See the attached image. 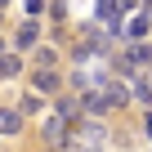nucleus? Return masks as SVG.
<instances>
[{
	"mask_svg": "<svg viewBox=\"0 0 152 152\" xmlns=\"http://www.w3.org/2000/svg\"><path fill=\"white\" fill-rule=\"evenodd\" d=\"M76 139L81 143H94V148H107V125H99V121H76Z\"/></svg>",
	"mask_w": 152,
	"mask_h": 152,
	"instance_id": "obj_2",
	"label": "nucleus"
},
{
	"mask_svg": "<svg viewBox=\"0 0 152 152\" xmlns=\"http://www.w3.org/2000/svg\"><path fill=\"white\" fill-rule=\"evenodd\" d=\"M23 112H40V94H27L23 99Z\"/></svg>",
	"mask_w": 152,
	"mask_h": 152,
	"instance_id": "obj_13",
	"label": "nucleus"
},
{
	"mask_svg": "<svg viewBox=\"0 0 152 152\" xmlns=\"http://www.w3.org/2000/svg\"><path fill=\"white\" fill-rule=\"evenodd\" d=\"M103 90H107V99H112V107H125V103H130V90H125L121 81H112V76L103 81Z\"/></svg>",
	"mask_w": 152,
	"mask_h": 152,
	"instance_id": "obj_7",
	"label": "nucleus"
},
{
	"mask_svg": "<svg viewBox=\"0 0 152 152\" xmlns=\"http://www.w3.org/2000/svg\"><path fill=\"white\" fill-rule=\"evenodd\" d=\"M14 76H23V58L18 54H5V58H0V81H14Z\"/></svg>",
	"mask_w": 152,
	"mask_h": 152,
	"instance_id": "obj_8",
	"label": "nucleus"
},
{
	"mask_svg": "<svg viewBox=\"0 0 152 152\" xmlns=\"http://www.w3.org/2000/svg\"><path fill=\"white\" fill-rule=\"evenodd\" d=\"M148 31H152V14H134V18L125 23V36H130V40H143Z\"/></svg>",
	"mask_w": 152,
	"mask_h": 152,
	"instance_id": "obj_5",
	"label": "nucleus"
},
{
	"mask_svg": "<svg viewBox=\"0 0 152 152\" xmlns=\"http://www.w3.org/2000/svg\"><path fill=\"white\" fill-rule=\"evenodd\" d=\"M58 112H63V116H67V121L76 125V121H81V112H85V107H81V99H58Z\"/></svg>",
	"mask_w": 152,
	"mask_h": 152,
	"instance_id": "obj_10",
	"label": "nucleus"
},
{
	"mask_svg": "<svg viewBox=\"0 0 152 152\" xmlns=\"http://www.w3.org/2000/svg\"><path fill=\"white\" fill-rule=\"evenodd\" d=\"M0 5H9V0H0Z\"/></svg>",
	"mask_w": 152,
	"mask_h": 152,
	"instance_id": "obj_16",
	"label": "nucleus"
},
{
	"mask_svg": "<svg viewBox=\"0 0 152 152\" xmlns=\"http://www.w3.org/2000/svg\"><path fill=\"white\" fill-rule=\"evenodd\" d=\"M148 134H152V116H148Z\"/></svg>",
	"mask_w": 152,
	"mask_h": 152,
	"instance_id": "obj_15",
	"label": "nucleus"
},
{
	"mask_svg": "<svg viewBox=\"0 0 152 152\" xmlns=\"http://www.w3.org/2000/svg\"><path fill=\"white\" fill-rule=\"evenodd\" d=\"M148 76H152V67H148Z\"/></svg>",
	"mask_w": 152,
	"mask_h": 152,
	"instance_id": "obj_17",
	"label": "nucleus"
},
{
	"mask_svg": "<svg viewBox=\"0 0 152 152\" xmlns=\"http://www.w3.org/2000/svg\"><path fill=\"white\" fill-rule=\"evenodd\" d=\"M81 107H85L90 116H103V112L112 107V99H107V90H103V85H94V90H81Z\"/></svg>",
	"mask_w": 152,
	"mask_h": 152,
	"instance_id": "obj_3",
	"label": "nucleus"
},
{
	"mask_svg": "<svg viewBox=\"0 0 152 152\" xmlns=\"http://www.w3.org/2000/svg\"><path fill=\"white\" fill-rule=\"evenodd\" d=\"M18 125H23V116L14 107H0V134H18Z\"/></svg>",
	"mask_w": 152,
	"mask_h": 152,
	"instance_id": "obj_9",
	"label": "nucleus"
},
{
	"mask_svg": "<svg viewBox=\"0 0 152 152\" xmlns=\"http://www.w3.org/2000/svg\"><path fill=\"white\" fill-rule=\"evenodd\" d=\"M72 139H76V125H72L58 107H54V112L45 116V143H49V148H67Z\"/></svg>",
	"mask_w": 152,
	"mask_h": 152,
	"instance_id": "obj_1",
	"label": "nucleus"
},
{
	"mask_svg": "<svg viewBox=\"0 0 152 152\" xmlns=\"http://www.w3.org/2000/svg\"><path fill=\"white\" fill-rule=\"evenodd\" d=\"M36 40H40V27H36V23L27 18V23H23L18 31H14V45H18V49H36Z\"/></svg>",
	"mask_w": 152,
	"mask_h": 152,
	"instance_id": "obj_4",
	"label": "nucleus"
},
{
	"mask_svg": "<svg viewBox=\"0 0 152 152\" xmlns=\"http://www.w3.org/2000/svg\"><path fill=\"white\" fill-rule=\"evenodd\" d=\"M36 90H40V94H58V72H54V67H40V72H36Z\"/></svg>",
	"mask_w": 152,
	"mask_h": 152,
	"instance_id": "obj_6",
	"label": "nucleus"
},
{
	"mask_svg": "<svg viewBox=\"0 0 152 152\" xmlns=\"http://www.w3.org/2000/svg\"><path fill=\"white\" fill-rule=\"evenodd\" d=\"M107 5H112V9H116V14H130V9H134V5H139V0H107Z\"/></svg>",
	"mask_w": 152,
	"mask_h": 152,
	"instance_id": "obj_12",
	"label": "nucleus"
},
{
	"mask_svg": "<svg viewBox=\"0 0 152 152\" xmlns=\"http://www.w3.org/2000/svg\"><path fill=\"white\" fill-rule=\"evenodd\" d=\"M5 54H9V49H5V40H0V58H5Z\"/></svg>",
	"mask_w": 152,
	"mask_h": 152,
	"instance_id": "obj_14",
	"label": "nucleus"
},
{
	"mask_svg": "<svg viewBox=\"0 0 152 152\" xmlns=\"http://www.w3.org/2000/svg\"><path fill=\"white\" fill-rule=\"evenodd\" d=\"M134 99L152 107V76H139V85H134Z\"/></svg>",
	"mask_w": 152,
	"mask_h": 152,
	"instance_id": "obj_11",
	"label": "nucleus"
}]
</instances>
